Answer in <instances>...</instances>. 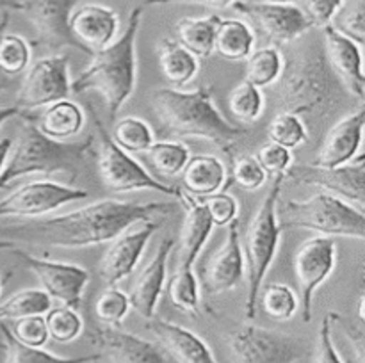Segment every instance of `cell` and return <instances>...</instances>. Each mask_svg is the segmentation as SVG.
I'll return each mask as SVG.
<instances>
[{
    "instance_id": "obj_4",
    "label": "cell",
    "mask_w": 365,
    "mask_h": 363,
    "mask_svg": "<svg viewBox=\"0 0 365 363\" xmlns=\"http://www.w3.org/2000/svg\"><path fill=\"white\" fill-rule=\"evenodd\" d=\"M24 125L0 171V191L27 174L63 173L75 180L93 152L95 137L86 141H53L36 128L31 112H21Z\"/></svg>"
},
{
    "instance_id": "obj_46",
    "label": "cell",
    "mask_w": 365,
    "mask_h": 363,
    "mask_svg": "<svg viewBox=\"0 0 365 363\" xmlns=\"http://www.w3.org/2000/svg\"><path fill=\"white\" fill-rule=\"evenodd\" d=\"M203 206H205L214 226H228L235 219H239L237 199L227 192H216L212 196H207Z\"/></svg>"
},
{
    "instance_id": "obj_12",
    "label": "cell",
    "mask_w": 365,
    "mask_h": 363,
    "mask_svg": "<svg viewBox=\"0 0 365 363\" xmlns=\"http://www.w3.org/2000/svg\"><path fill=\"white\" fill-rule=\"evenodd\" d=\"M285 180H291L296 185H309L321 187L324 192L337 196L351 205L364 209L365 201V157L360 153L351 162L337 167L305 166V164H292L285 171Z\"/></svg>"
},
{
    "instance_id": "obj_43",
    "label": "cell",
    "mask_w": 365,
    "mask_h": 363,
    "mask_svg": "<svg viewBox=\"0 0 365 363\" xmlns=\"http://www.w3.org/2000/svg\"><path fill=\"white\" fill-rule=\"evenodd\" d=\"M130 310L128 294L121 292L120 288L109 287L96 298L93 313L96 320L103 326H120Z\"/></svg>"
},
{
    "instance_id": "obj_16",
    "label": "cell",
    "mask_w": 365,
    "mask_h": 363,
    "mask_svg": "<svg viewBox=\"0 0 365 363\" xmlns=\"http://www.w3.org/2000/svg\"><path fill=\"white\" fill-rule=\"evenodd\" d=\"M232 7L237 13L248 16L262 31V34L277 45H289V43L298 41L314 28L312 20L296 4L235 0Z\"/></svg>"
},
{
    "instance_id": "obj_2",
    "label": "cell",
    "mask_w": 365,
    "mask_h": 363,
    "mask_svg": "<svg viewBox=\"0 0 365 363\" xmlns=\"http://www.w3.org/2000/svg\"><path fill=\"white\" fill-rule=\"evenodd\" d=\"M150 105L171 137L203 139L225 152H232L250 134L248 128L230 123L220 112L214 103L212 88L195 91L160 88L150 95Z\"/></svg>"
},
{
    "instance_id": "obj_32",
    "label": "cell",
    "mask_w": 365,
    "mask_h": 363,
    "mask_svg": "<svg viewBox=\"0 0 365 363\" xmlns=\"http://www.w3.org/2000/svg\"><path fill=\"white\" fill-rule=\"evenodd\" d=\"M284 66V56L277 46L255 50L250 53L246 63V82L260 89L271 88L280 80Z\"/></svg>"
},
{
    "instance_id": "obj_11",
    "label": "cell",
    "mask_w": 365,
    "mask_h": 363,
    "mask_svg": "<svg viewBox=\"0 0 365 363\" xmlns=\"http://www.w3.org/2000/svg\"><path fill=\"white\" fill-rule=\"evenodd\" d=\"M337 265V242L334 237L317 235L307 238L294 253L292 270L298 281L303 322L312 320L314 294L334 274Z\"/></svg>"
},
{
    "instance_id": "obj_53",
    "label": "cell",
    "mask_w": 365,
    "mask_h": 363,
    "mask_svg": "<svg viewBox=\"0 0 365 363\" xmlns=\"http://www.w3.org/2000/svg\"><path fill=\"white\" fill-rule=\"evenodd\" d=\"M11 146H13V139H0V171H2L4 164H6Z\"/></svg>"
},
{
    "instance_id": "obj_25",
    "label": "cell",
    "mask_w": 365,
    "mask_h": 363,
    "mask_svg": "<svg viewBox=\"0 0 365 363\" xmlns=\"http://www.w3.org/2000/svg\"><path fill=\"white\" fill-rule=\"evenodd\" d=\"M146 327L177 363H217L209 345L195 331L157 315L148 319Z\"/></svg>"
},
{
    "instance_id": "obj_41",
    "label": "cell",
    "mask_w": 365,
    "mask_h": 363,
    "mask_svg": "<svg viewBox=\"0 0 365 363\" xmlns=\"http://www.w3.org/2000/svg\"><path fill=\"white\" fill-rule=\"evenodd\" d=\"M260 305L266 315L274 320H289L298 312V295L289 285L269 283L260 288Z\"/></svg>"
},
{
    "instance_id": "obj_35",
    "label": "cell",
    "mask_w": 365,
    "mask_h": 363,
    "mask_svg": "<svg viewBox=\"0 0 365 363\" xmlns=\"http://www.w3.org/2000/svg\"><path fill=\"white\" fill-rule=\"evenodd\" d=\"M113 141L127 153H145L152 146L153 132L145 120L135 116L121 117L110 132Z\"/></svg>"
},
{
    "instance_id": "obj_33",
    "label": "cell",
    "mask_w": 365,
    "mask_h": 363,
    "mask_svg": "<svg viewBox=\"0 0 365 363\" xmlns=\"http://www.w3.org/2000/svg\"><path fill=\"white\" fill-rule=\"evenodd\" d=\"M52 308V299L41 288H25L0 302V320H16L21 317L45 315Z\"/></svg>"
},
{
    "instance_id": "obj_17",
    "label": "cell",
    "mask_w": 365,
    "mask_h": 363,
    "mask_svg": "<svg viewBox=\"0 0 365 363\" xmlns=\"http://www.w3.org/2000/svg\"><path fill=\"white\" fill-rule=\"evenodd\" d=\"M88 337L98 347V352L113 363H175L163 345L121 330L120 326L93 324Z\"/></svg>"
},
{
    "instance_id": "obj_30",
    "label": "cell",
    "mask_w": 365,
    "mask_h": 363,
    "mask_svg": "<svg viewBox=\"0 0 365 363\" xmlns=\"http://www.w3.org/2000/svg\"><path fill=\"white\" fill-rule=\"evenodd\" d=\"M220 20L221 16L217 14H207V16L184 18L177 21V27H175L177 41L196 57L207 59L214 53V39H216Z\"/></svg>"
},
{
    "instance_id": "obj_27",
    "label": "cell",
    "mask_w": 365,
    "mask_h": 363,
    "mask_svg": "<svg viewBox=\"0 0 365 363\" xmlns=\"http://www.w3.org/2000/svg\"><path fill=\"white\" fill-rule=\"evenodd\" d=\"M180 174L184 191L198 199L221 192L227 182V167L223 160L210 153L189 157Z\"/></svg>"
},
{
    "instance_id": "obj_8",
    "label": "cell",
    "mask_w": 365,
    "mask_h": 363,
    "mask_svg": "<svg viewBox=\"0 0 365 363\" xmlns=\"http://www.w3.org/2000/svg\"><path fill=\"white\" fill-rule=\"evenodd\" d=\"M91 116L93 123H95L96 137H98V171L106 191L113 192V194H125V192L148 189V191H155L160 192V194L178 198L180 187H173V185H168L164 182L157 180L138 160L132 159L130 153L123 152L113 141L109 130L102 123V120H100L93 107Z\"/></svg>"
},
{
    "instance_id": "obj_45",
    "label": "cell",
    "mask_w": 365,
    "mask_h": 363,
    "mask_svg": "<svg viewBox=\"0 0 365 363\" xmlns=\"http://www.w3.org/2000/svg\"><path fill=\"white\" fill-rule=\"evenodd\" d=\"M234 174L232 180L235 185H239L245 191H257L262 187L267 180V173L262 169L255 157L242 155L237 160H234Z\"/></svg>"
},
{
    "instance_id": "obj_14",
    "label": "cell",
    "mask_w": 365,
    "mask_h": 363,
    "mask_svg": "<svg viewBox=\"0 0 365 363\" xmlns=\"http://www.w3.org/2000/svg\"><path fill=\"white\" fill-rule=\"evenodd\" d=\"M13 255L38 278L41 290H45L50 299H57L63 302V306L75 310L82 305L84 288L88 287L91 278L88 269L77 263L39 258L20 248L13 249Z\"/></svg>"
},
{
    "instance_id": "obj_6",
    "label": "cell",
    "mask_w": 365,
    "mask_h": 363,
    "mask_svg": "<svg viewBox=\"0 0 365 363\" xmlns=\"http://www.w3.org/2000/svg\"><path fill=\"white\" fill-rule=\"evenodd\" d=\"M285 173L274 174L266 198L260 201L255 216L250 221L245 237L246 265H248V294L245 299L246 320L257 317V302L260 298V288L267 276L271 263L277 256L280 244L282 230L278 221V201H280L282 189H284Z\"/></svg>"
},
{
    "instance_id": "obj_42",
    "label": "cell",
    "mask_w": 365,
    "mask_h": 363,
    "mask_svg": "<svg viewBox=\"0 0 365 363\" xmlns=\"http://www.w3.org/2000/svg\"><path fill=\"white\" fill-rule=\"evenodd\" d=\"M328 25L362 45L365 41V0H344Z\"/></svg>"
},
{
    "instance_id": "obj_9",
    "label": "cell",
    "mask_w": 365,
    "mask_h": 363,
    "mask_svg": "<svg viewBox=\"0 0 365 363\" xmlns=\"http://www.w3.org/2000/svg\"><path fill=\"white\" fill-rule=\"evenodd\" d=\"M232 363H294L305 354V344L298 337L242 324L227 335Z\"/></svg>"
},
{
    "instance_id": "obj_54",
    "label": "cell",
    "mask_w": 365,
    "mask_h": 363,
    "mask_svg": "<svg viewBox=\"0 0 365 363\" xmlns=\"http://www.w3.org/2000/svg\"><path fill=\"white\" fill-rule=\"evenodd\" d=\"M20 0H0V11H20Z\"/></svg>"
},
{
    "instance_id": "obj_34",
    "label": "cell",
    "mask_w": 365,
    "mask_h": 363,
    "mask_svg": "<svg viewBox=\"0 0 365 363\" xmlns=\"http://www.w3.org/2000/svg\"><path fill=\"white\" fill-rule=\"evenodd\" d=\"M145 153L150 166L163 177L180 174L191 157L187 146L178 141H153Z\"/></svg>"
},
{
    "instance_id": "obj_39",
    "label": "cell",
    "mask_w": 365,
    "mask_h": 363,
    "mask_svg": "<svg viewBox=\"0 0 365 363\" xmlns=\"http://www.w3.org/2000/svg\"><path fill=\"white\" fill-rule=\"evenodd\" d=\"M45 324L48 338L57 344H70L77 340L84 330L81 313L70 306H56V308L52 306L45 313Z\"/></svg>"
},
{
    "instance_id": "obj_26",
    "label": "cell",
    "mask_w": 365,
    "mask_h": 363,
    "mask_svg": "<svg viewBox=\"0 0 365 363\" xmlns=\"http://www.w3.org/2000/svg\"><path fill=\"white\" fill-rule=\"evenodd\" d=\"M36 128L53 141H68L81 134L86 123L84 109L70 98L59 100L43 107L38 116H32Z\"/></svg>"
},
{
    "instance_id": "obj_56",
    "label": "cell",
    "mask_w": 365,
    "mask_h": 363,
    "mask_svg": "<svg viewBox=\"0 0 365 363\" xmlns=\"http://www.w3.org/2000/svg\"><path fill=\"white\" fill-rule=\"evenodd\" d=\"M266 2H273V4H296L298 0H266Z\"/></svg>"
},
{
    "instance_id": "obj_52",
    "label": "cell",
    "mask_w": 365,
    "mask_h": 363,
    "mask_svg": "<svg viewBox=\"0 0 365 363\" xmlns=\"http://www.w3.org/2000/svg\"><path fill=\"white\" fill-rule=\"evenodd\" d=\"M21 110L18 109L16 105H7V107H0V127H2L4 123H6L7 120H11V117H16L20 116Z\"/></svg>"
},
{
    "instance_id": "obj_55",
    "label": "cell",
    "mask_w": 365,
    "mask_h": 363,
    "mask_svg": "<svg viewBox=\"0 0 365 363\" xmlns=\"http://www.w3.org/2000/svg\"><path fill=\"white\" fill-rule=\"evenodd\" d=\"M16 242L13 241H7V238H0V251H13L16 249Z\"/></svg>"
},
{
    "instance_id": "obj_18",
    "label": "cell",
    "mask_w": 365,
    "mask_h": 363,
    "mask_svg": "<svg viewBox=\"0 0 365 363\" xmlns=\"http://www.w3.org/2000/svg\"><path fill=\"white\" fill-rule=\"evenodd\" d=\"M163 221L146 219L139 223V226L128 228L123 233L110 241L109 249L103 253L98 263V274L109 287L123 281L130 276L138 267L146 244L160 228Z\"/></svg>"
},
{
    "instance_id": "obj_3",
    "label": "cell",
    "mask_w": 365,
    "mask_h": 363,
    "mask_svg": "<svg viewBox=\"0 0 365 363\" xmlns=\"http://www.w3.org/2000/svg\"><path fill=\"white\" fill-rule=\"evenodd\" d=\"M143 7L135 6L128 16L127 28L118 39L106 48L91 56V63L71 80V93L78 95L84 91H98L103 96L109 121L116 120L121 107L128 102L135 89L138 78V43L141 27Z\"/></svg>"
},
{
    "instance_id": "obj_44",
    "label": "cell",
    "mask_w": 365,
    "mask_h": 363,
    "mask_svg": "<svg viewBox=\"0 0 365 363\" xmlns=\"http://www.w3.org/2000/svg\"><path fill=\"white\" fill-rule=\"evenodd\" d=\"M9 330L20 344L29 345V347H43L48 342V331H46L43 315L21 317L14 320L13 327Z\"/></svg>"
},
{
    "instance_id": "obj_24",
    "label": "cell",
    "mask_w": 365,
    "mask_h": 363,
    "mask_svg": "<svg viewBox=\"0 0 365 363\" xmlns=\"http://www.w3.org/2000/svg\"><path fill=\"white\" fill-rule=\"evenodd\" d=\"M178 201L182 203L185 210L184 226L180 231V242L177 249V270L192 269L196 258L202 253L203 246L209 241L212 233V221L207 214L205 206L195 196L187 194L184 189H180Z\"/></svg>"
},
{
    "instance_id": "obj_58",
    "label": "cell",
    "mask_w": 365,
    "mask_h": 363,
    "mask_svg": "<svg viewBox=\"0 0 365 363\" xmlns=\"http://www.w3.org/2000/svg\"><path fill=\"white\" fill-rule=\"evenodd\" d=\"M4 349H6V344H4V342L0 340V351H4Z\"/></svg>"
},
{
    "instance_id": "obj_22",
    "label": "cell",
    "mask_w": 365,
    "mask_h": 363,
    "mask_svg": "<svg viewBox=\"0 0 365 363\" xmlns=\"http://www.w3.org/2000/svg\"><path fill=\"white\" fill-rule=\"evenodd\" d=\"M323 38L324 52H327L328 63H330L334 73L346 85L349 95L356 96V100L364 102L365 77L360 45L342 36L330 25L323 27Z\"/></svg>"
},
{
    "instance_id": "obj_20",
    "label": "cell",
    "mask_w": 365,
    "mask_h": 363,
    "mask_svg": "<svg viewBox=\"0 0 365 363\" xmlns=\"http://www.w3.org/2000/svg\"><path fill=\"white\" fill-rule=\"evenodd\" d=\"M120 16L103 4H82L70 16V32L89 57L116 39Z\"/></svg>"
},
{
    "instance_id": "obj_5",
    "label": "cell",
    "mask_w": 365,
    "mask_h": 363,
    "mask_svg": "<svg viewBox=\"0 0 365 363\" xmlns=\"http://www.w3.org/2000/svg\"><path fill=\"white\" fill-rule=\"evenodd\" d=\"M278 88V112H292L298 116L327 117L339 98L342 82L331 70L323 45L305 46L298 56L289 59L282 71Z\"/></svg>"
},
{
    "instance_id": "obj_19",
    "label": "cell",
    "mask_w": 365,
    "mask_h": 363,
    "mask_svg": "<svg viewBox=\"0 0 365 363\" xmlns=\"http://www.w3.org/2000/svg\"><path fill=\"white\" fill-rule=\"evenodd\" d=\"M227 228V238L202 270V288L205 295H220L234 290L245 276V253L239 238V219Z\"/></svg>"
},
{
    "instance_id": "obj_29",
    "label": "cell",
    "mask_w": 365,
    "mask_h": 363,
    "mask_svg": "<svg viewBox=\"0 0 365 363\" xmlns=\"http://www.w3.org/2000/svg\"><path fill=\"white\" fill-rule=\"evenodd\" d=\"M159 68L163 77L180 89L196 77L200 70L198 57L173 39H163L159 43Z\"/></svg>"
},
{
    "instance_id": "obj_15",
    "label": "cell",
    "mask_w": 365,
    "mask_h": 363,
    "mask_svg": "<svg viewBox=\"0 0 365 363\" xmlns=\"http://www.w3.org/2000/svg\"><path fill=\"white\" fill-rule=\"evenodd\" d=\"M86 198L84 189L53 180H32L0 199V217H39Z\"/></svg>"
},
{
    "instance_id": "obj_7",
    "label": "cell",
    "mask_w": 365,
    "mask_h": 363,
    "mask_svg": "<svg viewBox=\"0 0 365 363\" xmlns=\"http://www.w3.org/2000/svg\"><path fill=\"white\" fill-rule=\"evenodd\" d=\"M278 221L282 228H303L327 237L365 238L364 209L324 191L303 201H287Z\"/></svg>"
},
{
    "instance_id": "obj_10",
    "label": "cell",
    "mask_w": 365,
    "mask_h": 363,
    "mask_svg": "<svg viewBox=\"0 0 365 363\" xmlns=\"http://www.w3.org/2000/svg\"><path fill=\"white\" fill-rule=\"evenodd\" d=\"M70 57L68 53H52L29 64L20 89L16 93L14 105L21 112H32L34 109L50 105L70 96Z\"/></svg>"
},
{
    "instance_id": "obj_31",
    "label": "cell",
    "mask_w": 365,
    "mask_h": 363,
    "mask_svg": "<svg viewBox=\"0 0 365 363\" xmlns=\"http://www.w3.org/2000/svg\"><path fill=\"white\" fill-rule=\"evenodd\" d=\"M0 330L4 335V344H6V362L4 363H91L103 358L102 352H91V354L75 356V358H64V356L52 354L43 347H29L20 344L11 333L9 326L4 320H0Z\"/></svg>"
},
{
    "instance_id": "obj_57",
    "label": "cell",
    "mask_w": 365,
    "mask_h": 363,
    "mask_svg": "<svg viewBox=\"0 0 365 363\" xmlns=\"http://www.w3.org/2000/svg\"><path fill=\"white\" fill-rule=\"evenodd\" d=\"M2 288H4V278H0V294H2Z\"/></svg>"
},
{
    "instance_id": "obj_13",
    "label": "cell",
    "mask_w": 365,
    "mask_h": 363,
    "mask_svg": "<svg viewBox=\"0 0 365 363\" xmlns=\"http://www.w3.org/2000/svg\"><path fill=\"white\" fill-rule=\"evenodd\" d=\"M81 2L82 0H21L20 11L34 31L32 45L53 53L66 46L84 52L70 32V16Z\"/></svg>"
},
{
    "instance_id": "obj_1",
    "label": "cell",
    "mask_w": 365,
    "mask_h": 363,
    "mask_svg": "<svg viewBox=\"0 0 365 363\" xmlns=\"http://www.w3.org/2000/svg\"><path fill=\"white\" fill-rule=\"evenodd\" d=\"M175 209L177 205L170 201L138 203L100 199L59 216L25 221L7 228L4 235L7 241L20 238L48 248H89L110 242L134 224L152 219L153 214H168Z\"/></svg>"
},
{
    "instance_id": "obj_37",
    "label": "cell",
    "mask_w": 365,
    "mask_h": 363,
    "mask_svg": "<svg viewBox=\"0 0 365 363\" xmlns=\"http://www.w3.org/2000/svg\"><path fill=\"white\" fill-rule=\"evenodd\" d=\"M170 301L192 317L200 315V285L192 269L177 270L164 285Z\"/></svg>"
},
{
    "instance_id": "obj_38",
    "label": "cell",
    "mask_w": 365,
    "mask_h": 363,
    "mask_svg": "<svg viewBox=\"0 0 365 363\" xmlns=\"http://www.w3.org/2000/svg\"><path fill=\"white\" fill-rule=\"evenodd\" d=\"M31 43L24 36L4 32L0 38V71L6 77L25 73L31 64Z\"/></svg>"
},
{
    "instance_id": "obj_51",
    "label": "cell",
    "mask_w": 365,
    "mask_h": 363,
    "mask_svg": "<svg viewBox=\"0 0 365 363\" xmlns=\"http://www.w3.org/2000/svg\"><path fill=\"white\" fill-rule=\"evenodd\" d=\"M9 20H11L9 11H2V16H0V38H2L4 32L7 31V25H9ZM9 84H11V78L6 77V75H4L2 71H0V91H2V89L9 88Z\"/></svg>"
},
{
    "instance_id": "obj_21",
    "label": "cell",
    "mask_w": 365,
    "mask_h": 363,
    "mask_svg": "<svg viewBox=\"0 0 365 363\" xmlns=\"http://www.w3.org/2000/svg\"><path fill=\"white\" fill-rule=\"evenodd\" d=\"M365 109L364 105L349 112L328 130L314 159V166L337 167L351 162L360 155L364 139Z\"/></svg>"
},
{
    "instance_id": "obj_23",
    "label": "cell",
    "mask_w": 365,
    "mask_h": 363,
    "mask_svg": "<svg viewBox=\"0 0 365 363\" xmlns=\"http://www.w3.org/2000/svg\"><path fill=\"white\" fill-rule=\"evenodd\" d=\"M175 246H177L175 238H164L157 248L155 256L139 273L138 280L130 288V294H128L130 306L146 320L155 315L157 302H159L164 292V285H166L168 256L170 253H173Z\"/></svg>"
},
{
    "instance_id": "obj_47",
    "label": "cell",
    "mask_w": 365,
    "mask_h": 363,
    "mask_svg": "<svg viewBox=\"0 0 365 363\" xmlns=\"http://www.w3.org/2000/svg\"><path fill=\"white\" fill-rule=\"evenodd\" d=\"M257 162L262 166V169L266 173L280 174L285 173L289 167L292 166V153L291 149L284 148V146L277 144V142H266L264 146H260L259 152L255 155Z\"/></svg>"
},
{
    "instance_id": "obj_48",
    "label": "cell",
    "mask_w": 365,
    "mask_h": 363,
    "mask_svg": "<svg viewBox=\"0 0 365 363\" xmlns=\"http://www.w3.org/2000/svg\"><path fill=\"white\" fill-rule=\"evenodd\" d=\"M337 313L328 312L324 315L323 322H321L319 335H317V345H316V359L314 363H344L341 354H339L337 347L334 344V335H331V327H334V320Z\"/></svg>"
},
{
    "instance_id": "obj_28",
    "label": "cell",
    "mask_w": 365,
    "mask_h": 363,
    "mask_svg": "<svg viewBox=\"0 0 365 363\" xmlns=\"http://www.w3.org/2000/svg\"><path fill=\"white\" fill-rule=\"evenodd\" d=\"M255 46L252 25L237 18H221L214 39V53L227 60L248 59Z\"/></svg>"
},
{
    "instance_id": "obj_49",
    "label": "cell",
    "mask_w": 365,
    "mask_h": 363,
    "mask_svg": "<svg viewBox=\"0 0 365 363\" xmlns=\"http://www.w3.org/2000/svg\"><path fill=\"white\" fill-rule=\"evenodd\" d=\"M344 0H302L303 7L307 16L312 20L314 27H327L330 23V20L334 18V14L337 13V9L341 7V4Z\"/></svg>"
},
{
    "instance_id": "obj_50",
    "label": "cell",
    "mask_w": 365,
    "mask_h": 363,
    "mask_svg": "<svg viewBox=\"0 0 365 363\" xmlns=\"http://www.w3.org/2000/svg\"><path fill=\"white\" fill-rule=\"evenodd\" d=\"M235 0H145V6H166V4H198L210 9H227L234 6Z\"/></svg>"
},
{
    "instance_id": "obj_40",
    "label": "cell",
    "mask_w": 365,
    "mask_h": 363,
    "mask_svg": "<svg viewBox=\"0 0 365 363\" xmlns=\"http://www.w3.org/2000/svg\"><path fill=\"white\" fill-rule=\"evenodd\" d=\"M267 135H269L271 142H277L287 149H294L307 142L309 128L298 114L277 112V116L267 125Z\"/></svg>"
},
{
    "instance_id": "obj_36",
    "label": "cell",
    "mask_w": 365,
    "mask_h": 363,
    "mask_svg": "<svg viewBox=\"0 0 365 363\" xmlns=\"http://www.w3.org/2000/svg\"><path fill=\"white\" fill-rule=\"evenodd\" d=\"M266 107V98L257 85L250 82H241L228 95V109L232 116L241 123L250 125L259 120Z\"/></svg>"
}]
</instances>
